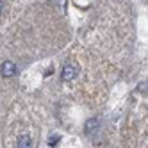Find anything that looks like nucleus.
I'll use <instances>...</instances> for the list:
<instances>
[{"instance_id":"1","label":"nucleus","mask_w":148,"mask_h":148,"mask_svg":"<svg viewBox=\"0 0 148 148\" xmlns=\"http://www.w3.org/2000/svg\"><path fill=\"white\" fill-rule=\"evenodd\" d=\"M77 73H79V66L77 64H66L61 70V79L62 80H73L77 77Z\"/></svg>"},{"instance_id":"2","label":"nucleus","mask_w":148,"mask_h":148,"mask_svg":"<svg viewBox=\"0 0 148 148\" xmlns=\"http://www.w3.org/2000/svg\"><path fill=\"white\" fill-rule=\"evenodd\" d=\"M0 73H2V77L9 79V77H13L14 73H16V64L11 61H4L2 62V68H0Z\"/></svg>"},{"instance_id":"3","label":"nucleus","mask_w":148,"mask_h":148,"mask_svg":"<svg viewBox=\"0 0 148 148\" xmlns=\"http://www.w3.org/2000/svg\"><path fill=\"white\" fill-rule=\"evenodd\" d=\"M16 148H34L32 145V137L23 134V136H20L18 139H16Z\"/></svg>"},{"instance_id":"4","label":"nucleus","mask_w":148,"mask_h":148,"mask_svg":"<svg viewBox=\"0 0 148 148\" xmlns=\"http://www.w3.org/2000/svg\"><path fill=\"white\" fill-rule=\"evenodd\" d=\"M98 127H100L98 120H97V118H91V120L86 121V129H84V130H86V134H93L95 130L98 129Z\"/></svg>"},{"instance_id":"5","label":"nucleus","mask_w":148,"mask_h":148,"mask_svg":"<svg viewBox=\"0 0 148 148\" xmlns=\"http://www.w3.org/2000/svg\"><path fill=\"white\" fill-rule=\"evenodd\" d=\"M59 141H61V137H59V136H52L50 139H48V145H50V146H56Z\"/></svg>"},{"instance_id":"6","label":"nucleus","mask_w":148,"mask_h":148,"mask_svg":"<svg viewBox=\"0 0 148 148\" xmlns=\"http://www.w3.org/2000/svg\"><path fill=\"white\" fill-rule=\"evenodd\" d=\"M2 13H4V2L0 0V14H2Z\"/></svg>"}]
</instances>
